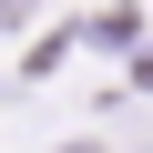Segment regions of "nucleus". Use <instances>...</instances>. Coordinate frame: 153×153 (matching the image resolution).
Listing matches in <instances>:
<instances>
[{
	"label": "nucleus",
	"instance_id": "obj_1",
	"mask_svg": "<svg viewBox=\"0 0 153 153\" xmlns=\"http://www.w3.org/2000/svg\"><path fill=\"white\" fill-rule=\"evenodd\" d=\"M61 153H112V143H61Z\"/></svg>",
	"mask_w": 153,
	"mask_h": 153
}]
</instances>
